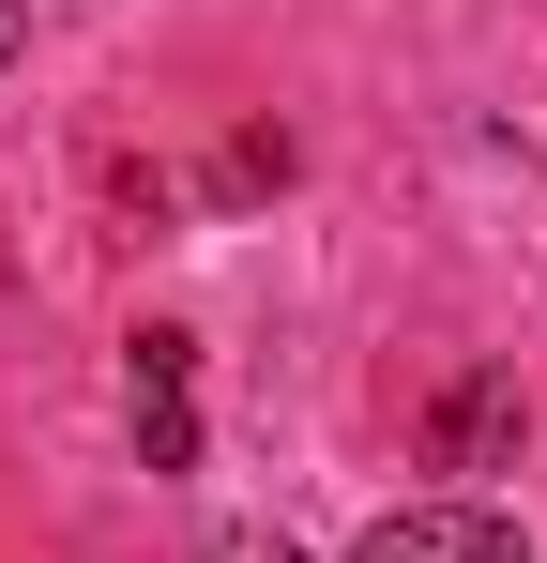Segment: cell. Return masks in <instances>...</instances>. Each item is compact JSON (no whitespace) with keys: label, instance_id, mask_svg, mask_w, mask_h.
<instances>
[{"label":"cell","instance_id":"1","mask_svg":"<svg viewBox=\"0 0 547 563\" xmlns=\"http://www.w3.org/2000/svg\"><path fill=\"white\" fill-rule=\"evenodd\" d=\"M122 427H137V457L153 472H198V335H137V366H122Z\"/></svg>","mask_w":547,"mask_h":563},{"label":"cell","instance_id":"2","mask_svg":"<svg viewBox=\"0 0 547 563\" xmlns=\"http://www.w3.org/2000/svg\"><path fill=\"white\" fill-rule=\"evenodd\" d=\"M350 563H533V549H517V518H487V503H395Z\"/></svg>","mask_w":547,"mask_h":563},{"label":"cell","instance_id":"3","mask_svg":"<svg viewBox=\"0 0 547 563\" xmlns=\"http://www.w3.org/2000/svg\"><path fill=\"white\" fill-rule=\"evenodd\" d=\"M502 442H517V380H502V366L442 380V411H426V472H487Z\"/></svg>","mask_w":547,"mask_h":563},{"label":"cell","instance_id":"4","mask_svg":"<svg viewBox=\"0 0 547 563\" xmlns=\"http://www.w3.org/2000/svg\"><path fill=\"white\" fill-rule=\"evenodd\" d=\"M213 563H289V533H213Z\"/></svg>","mask_w":547,"mask_h":563},{"label":"cell","instance_id":"5","mask_svg":"<svg viewBox=\"0 0 547 563\" xmlns=\"http://www.w3.org/2000/svg\"><path fill=\"white\" fill-rule=\"evenodd\" d=\"M15 31H31V0H0V62H15Z\"/></svg>","mask_w":547,"mask_h":563}]
</instances>
